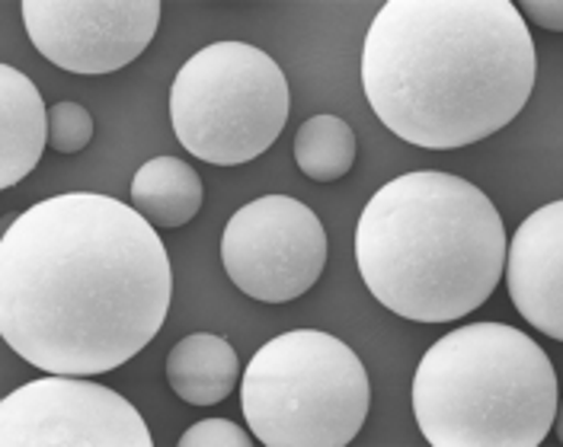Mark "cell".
Masks as SVG:
<instances>
[{
	"mask_svg": "<svg viewBox=\"0 0 563 447\" xmlns=\"http://www.w3.org/2000/svg\"><path fill=\"white\" fill-rule=\"evenodd\" d=\"M3 447H151V428L115 390L97 380L48 375L0 403Z\"/></svg>",
	"mask_w": 563,
	"mask_h": 447,
	"instance_id": "obj_8",
	"label": "cell"
},
{
	"mask_svg": "<svg viewBox=\"0 0 563 447\" xmlns=\"http://www.w3.org/2000/svg\"><path fill=\"white\" fill-rule=\"evenodd\" d=\"M355 132L340 115H314L295 135V164L314 182L343 179L355 164Z\"/></svg>",
	"mask_w": 563,
	"mask_h": 447,
	"instance_id": "obj_14",
	"label": "cell"
},
{
	"mask_svg": "<svg viewBox=\"0 0 563 447\" xmlns=\"http://www.w3.org/2000/svg\"><path fill=\"white\" fill-rule=\"evenodd\" d=\"M35 52L68 74H115L147 52L161 0H23Z\"/></svg>",
	"mask_w": 563,
	"mask_h": 447,
	"instance_id": "obj_9",
	"label": "cell"
},
{
	"mask_svg": "<svg viewBox=\"0 0 563 447\" xmlns=\"http://www.w3.org/2000/svg\"><path fill=\"white\" fill-rule=\"evenodd\" d=\"M506 288L516 310L548 339H563V202L531 211L506 243Z\"/></svg>",
	"mask_w": 563,
	"mask_h": 447,
	"instance_id": "obj_10",
	"label": "cell"
},
{
	"mask_svg": "<svg viewBox=\"0 0 563 447\" xmlns=\"http://www.w3.org/2000/svg\"><path fill=\"white\" fill-rule=\"evenodd\" d=\"M368 406L372 383L362 358L323 329L269 339L241 375L246 428L266 447H346Z\"/></svg>",
	"mask_w": 563,
	"mask_h": 447,
	"instance_id": "obj_5",
	"label": "cell"
},
{
	"mask_svg": "<svg viewBox=\"0 0 563 447\" xmlns=\"http://www.w3.org/2000/svg\"><path fill=\"white\" fill-rule=\"evenodd\" d=\"M206 202L202 176L179 157H154L141 164L132 189L129 205L154 227H183L189 224Z\"/></svg>",
	"mask_w": 563,
	"mask_h": 447,
	"instance_id": "obj_13",
	"label": "cell"
},
{
	"mask_svg": "<svg viewBox=\"0 0 563 447\" xmlns=\"http://www.w3.org/2000/svg\"><path fill=\"white\" fill-rule=\"evenodd\" d=\"M519 16H528L531 23H538L548 33H563V3L561 0H526L516 3Z\"/></svg>",
	"mask_w": 563,
	"mask_h": 447,
	"instance_id": "obj_17",
	"label": "cell"
},
{
	"mask_svg": "<svg viewBox=\"0 0 563 447\" xmlns=\"http://www.w3.org/2000/svg\"><path fill=\"white\" fill-rule=\"evenodd\" d=\"M506 227L487 192L455 172L385 182L355 224V262L372 298L413 323H455L493 298Z\"/></svg>",
	"mask_w": 563,
	"mask_h": 447,
	"instance_id": "obj_3",
	"label": "cell"
},
{
	"mask_svg": "<svg viewBox=\"0 0 563 447\" xmlns=\"http://www.w3.org/2000/svg\"><path fill=\"white\" fill-rule=\"evenodd\" d=\"M48 147V109L33 80L0 65V189L23 182Z\"/></svg>",
	"mask_w": 563,
	"mask_h": 447,
	"instance_id": "obj_11",
	"label": "cell"
},
{
	"mask_svg": "<svg viewBox=\"0 0 563 447\" xmlns=\"http://www.w3.org/2000/svg\"><path fill=\"white\" fill-rule=\"evenodd\" d=\"M288 80L250 42H211L176 70L170 122L179 147L214 167L263 157L288 122Z\"/></svg>",
	"mask_w": 563,
	"mask_h": 447,
	"instance_id": "obj_6",
	"label": "cell"
},
{
	"mask_svg": "<svg viewBox=\"0 0 563 447\" xmlns=\"http://www.w3.org/2000/svg\"><path fill=\"white\" fill-rule=\"evenodd\" d=\"M358 70L387 132L426 150H457L526 109L538 52L512 0H387Z\"/></svg>",
	"mask_w": 563,
	"mask_h": 447,
	"instance_id": "obj_2",
	"label": "cell"
},
{
	"mask_svg": "<svg viewBox=\"0 0 563 447\" xmlns=\"http://www.w3.org/2000/svg\"><path fill=\"white\" fill-rule=\"evenodd\" d=\"M410 403L432 447H538L558 418V375L522 329L471 323L429 345Z\"/></svg>",
	"mask_w": 563,
	"mask_h": 447,
	"instance_id": "obj_4",
	"label": "cell"
},
{
	"mask_svg": "<svg viewBox=\"0 0 563 447\" xmlns=\"http://www.w3.org/2000/svg\"><path fill=\"white\" fill-rule=\"evenodd\" d=\"M93 141V115L80 103L62 100L48 109V144L58 154H80Z\"/></svg>",
	"mask_w": 563,
	"mask_h": 447,
	"instance_id": "obj_15",
	"label": "cell"
},
{
	"mask_svg": "<svg viewBox=\"0 0 563 447\" xmlns=\"http://www.w3.org/2000/svg\"><path fill=\"white\" fill-rule=\"evenodd\" d=\"M170 298L157 227L100 192L26 208L0 241V336L45 375L122 368L164 329Z\"/></svg>",
	"mask_w": 563,
	"mask_h": 447,
	"instance_id": "obj_1",
	"label": "cell"
},
{
	"mask_svg": "<svg viewBox=\"0 0 563 447\" xmlns=\"http://www.w3.org/2000/svg\"><path fill=\"white\" fill-rule=\"evenodd\" d=\"M183 447H250L253 435L231 418H202L179 438Z\"/></svg>",
	"mask_w": 563,
	"mask_h": 447,
	"instance_id": "obj_16",
	"label": "cell"
},
{
	"mask_svg": "<svg viewBox=\"0 0 563 447\" xmlns=\"http://www.w3.org/2000/svg\"><path fill=\"white\" fill-rule=\"evenodd\" d=\"M231 284L263 304L308 294L327 266V231L311 208L288 195H263L231 214L221 234Z\"/></svg>",
	"mask_w": 563,
	"mask_h": 447,
	"instance_id": "obj_7",
	"label": "cell"
},
{
	"mask_svg": "<svg viewBox=\"0 0 563 447\" xmlns=\"http://www.w3.org/2000/svg\"><path fill=\"white\" fill-rule=\"evenodd\" d=\"M167 383L189 406H218L241 383V358L228 339L192 333L170 348Z\"/></svg>",
	"mask_w": 563,
	"mask_h": 447,
	"instance_id": "obj_12",
	"label": "cell"
}]
</instances>
